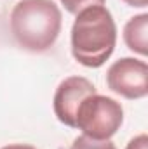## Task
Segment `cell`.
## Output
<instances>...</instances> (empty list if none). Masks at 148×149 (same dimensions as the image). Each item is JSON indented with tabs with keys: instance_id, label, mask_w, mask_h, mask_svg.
Masks as SVG:
<instances>
[{
	"instance_id": "30bf717a",
	"label": "cell",
	"mask_w": 148,
	"mask_h": 149,
	"mask_svg": "<svg viewBox=\"0 0 148 149\" xmlns=\"http://www.w3.org/2000/svg\"><path fill=\"white\" fill-rule=\"evenodd\" d=\"M124 2L131 7H147L148 5V0H124Z\"/></svg>"
},
{
	"instance_id": "9c48e42d",
	"label": "cell",
	"mask_w": 148,
	"mask_h": 149,
	"mask_svg": "<svg viewBox=\"0 0 148 149\" xmlns=\"http://www.w3.org/2000/svg\"><path fill=\"white\" fill-rule=\"evenodd\" d=\"M125 149H148V137H147V134H140V135H136L134 139H131Z\"/></svg>"
},
{
	"instance_id": "7a4b0ae2",
	"label": "cell",
	"mask_w": 148,
	"mask_h": 149,
	"mask_svg": "<svg viewBox=\"0 0 148 149\" xmlns=\"http://www.w3.org/2000/svg\"><path fill=\"white\" fill-rule=\"evenodd\" d=\"M117 26L105 5H92L77 14L72 26V54L85 68L103 66L115 50Z\"/></svg>"
},
{
	"instance_id": "6da1fadb",
	"label": "cell",
	"mask_w": 148,
	"mask_h": 149,
	"mask_svg": "<svg viewBox=\"0 0 148 149\" xmlns=\"http://www.w3.org/2000/svg\"><path fill=\"white\" fill-rule=\"evenodd\" d=\"M63 16L52 0H19L9 17L11 33L28 52L49 50L61 33Z\"/></svg>"
},
{
	"instance_id": "8fae6325",
	"label": "cell",
	"mask_w": 148,
	"mask_h": 149,
	"mask_svg": "<svg viewBox=\"0 0 148 149\" xmlns=\"http://www.w3.org/2000/svg\"><path fill=\"white\" fill-rule=\"evenodd\" d=\"M0 149H37V148H33L30 144H9V146H4Z\"/></svg>"
},
{
	"instance_id": "277c9868",
	"label": "cell",
	"mask_w": 148,
	"mask_h": 149,
	"mask_svg": "<svg viewBox=\"0 0 148 149\" xmlns=\"http://www.w3.org/2000/svg\"><path fill=\"white\" fill-rule=\"evenodd\" d=\"M106 83L111 92L125 99H141L148 94V66L145 61L122 57L106 71Z\"/></svg>"
},
{
	"instance_id": "52a82bcc",
	"label": "cell",
	"mask_w": 148,
	"mask_h": 149,
	"mask_svg": "<svg viewBox=\"0 0 148 149\" xmlns=\"http://www.w3.org/2000/svg\"><path fill=\"white\" fill-rule=\"evenodd\" d=\"M70 149H117V148H115V144L111 142L110 139L98 141V139H91V137L82 134V135H78L73 141V144H72Z\"/></svg>"
},
{
	"instance_id": "ba28073f",
	"label": "cell",
	"mask_w": 148,
	"mask_h": 149,
	"mask_svg": "<svg viewBox=\"0 0 148 149\" xmlns=\"http://www.w3.org/2000/svg\"><path fill=\"white\" fill-rule=\"evenodd\" d=\"M65 9L70 12V14H78L80 10L87 9V7H92V5H105V0H59Z\"/></svg>"
},
{
	"instance_id": "5b68a950",
	"label": "cell",
	"mask_w": 148,
	"mask_h": 149,
	"mask_svg": "<svg viewBox=\"0 0 148 149\" xmlns=\"http://www.w3.org/2000/svg\"><path fill=\"white\" fill-rule=\"evenodd\" d=\"M96 87L84 76H68L65 78L54 94V113L58 120L68 127L75 128V116L82 101L94 94Z\"/></svg>"
},
{
	"instance_id": "8992f818",
	"label": "cell",
	"mask_w": 148,
	"mask_h": 149,
	"mask_svg": "<svg viewBox=\"0 0 148 149\" xmlns=\"http://www.w3.org/2000/svg\"><path fill=\"white\" fill-rule=\"evenodd\" d=\"M124 42L125 45L140 54H148V14H138L127 21L124 26Z\"/></svg>"
},
{
	"instance_id": "3957f363",
	"label": "cell",
	"mask_w": 148,
	"mask_h": 149,
	"mask_svg": "<svg viewBox=\"0 0 148 149\" xmlns=\"http://www.w3.org/2000/svg\"><path fill=\"white\" fill-rule=\"evenodd\" d=\"M124 109L115 99L101 95L98 92L87 95L77 109L75 128L84 135L98 141L111 139L122 127Z\"/></svg>"
}]
</instances>
